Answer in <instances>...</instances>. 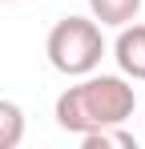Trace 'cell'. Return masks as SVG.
Here are the masks:
<instances>
[{
  "label": "cell",
  "instance_id": "52a82bcc",
  "mask_svg": "<svg viewBox=\"0 0 145 149\" xmlns=\"http://www.w3.org/2000/svg\"><path fill=\"white\" fill-rule=\"evenodd\" d=\"M4 4H12V0H4Z\"/></svg>",
  "mask_w": 145,
  "mask_h": 149
},
{
  "label": "cell",
  "instance_id": "3957f363",
  "mask_svg": "<svg viewBox=\"0 0 145 149\" xmlns=\"http://www.w3.org/2000/svg\"><path fill=\"white\" fill-rule=\"evenodd\" d=\"M113 56H117L121 77L145 81V24H121L117 40H113Z\"/></svg>",
  "mask_w": 145,
  "mask_h": 149
},
{
  "label": "cell",
  "instance_id": "277c9868",
  "mask_svg": "<svg viewBox=\"0 0 145 149\" xmlns=\"http://www.w3.org/2000/svg\"><path fill=\"white\" fill-rule=\"evenodd\" d=\"M89 12H93L97 24L121 28V24H129V20H137L141 0H89Z\"/></svg>",
  "mask_w": 145,
  "mask_h": 149
},
{
  "label": "cell",
  "instance_id": "7a4b0ae2",
  "mask_svg": "<svg viewBox=\"0 0 145 149\" xmlns=\"http://www.w3.org/2000/svg\"><path fill=\"white\" fill-rule=\"evenodd\" d=\"M48 65L65 77H85L97 73L101 56H105V36H101V24L89 20V16H65L56 20L52 32L45 40Z\"/></svg>",
  "mask_w": 145,
  "mask_h": 149
},
{
  "label": "cell",
  "instance_id": "8992f818",
  "mask_svg": "<svg viewBox=\"0 0 145 149\" xmlns=\"http://www.w3.org/2000/svg\"><path fill=\"white\" fill-rule=\"evenodd\" d=\"M85 149H109V145H121V149H133V137L121 129V125H109V129H93V133H81Z\"/></svg>",
  "mask_w": 145,
  "mask_h": 149
},
{
  "label": "cell",
  "instance_id": "5b68a950",
  "mask_svg": "<svg viewBox=\"0 0 145 149\" xmlns=\"http://www.w3.org/2000/svg\"><path fill=\"white\" fill-rule=\"evenodd\" d=\"M24 141V113L16 101L0 97V149H16Z\"/></svg>",
  "mask_w": 145,
  "mask_h": 149
},
{
  "label": "cell",
  "instance_id": "6da1fadb",
  "mask_svg": "<svg viewBox=\"0 0 145 149\" xmlns=\"http://www.w3.org/2000/svg\"><path fill=\"white\" fill-rule=\"evenodd\" d=\"M137 109V93L133 85L117 73H85L81 85H69L61 97L52 117L65 133H93V129H109V125H125Z\"/></svg>",
  "mask_w": 145,
  "mask_h": 149
}]
</instances>
